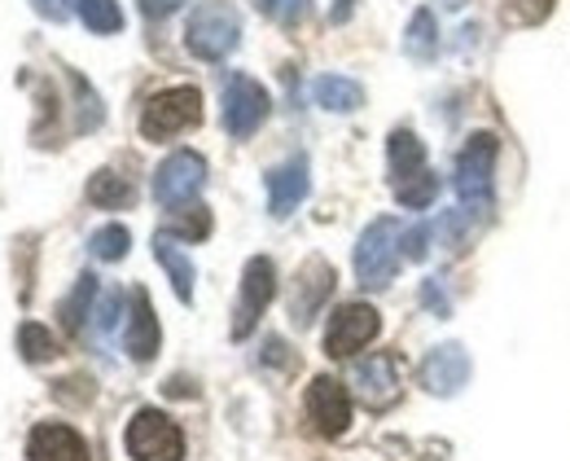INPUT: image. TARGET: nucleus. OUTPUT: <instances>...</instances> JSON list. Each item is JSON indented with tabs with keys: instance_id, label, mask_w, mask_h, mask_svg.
<instances>
[{
	"instance_id": "obj_16",
	"label": "nucleus",
	"mask_w": 570,
	"mask_h": 461,
	"mask_svg": "<svg viewBox=\"0 0 570 461\" xmlns=\"http://www.w3.org/2000/svg\"><path fill=\"white\" fill-rule=\"evenodd\" d=\"M158 343H163V334H158L154 304H149L145 291H132V316H128V330H124V347H128L132 361H141L145 365V361L158 356Z\"/></svg>"
},
{
	"instance_id": "obj_1",
	"label": "nucleus",
	"mask_w": 570,
	"mask_h": 461,
	"mask_svg": "<svg viewBox=\"0 0 570 461\" xmlns=\"http://www.w3.org/2000/svg\"><path fill=\"white\" fill-rule=\"evenodd\" d=\"M185 45L194 58L203 62H224L237 45H242V18L228 0H203L194 13H189V27H185Z\"/></svg>"
},
{
	"instance_id": "obj_11",
	"label": "nucleus",
	"mask_w": 570,
	"mask_h": 461,
	"mask_svg": "<svg viewBox=\"0 0 570 461\" xmlns=\"http://www.w3.org/2000/svg\"><path fill=\"white\" fill-rule=\"evenodd\" d=\"M334 295V268L325 259H307L294 277V295H289V316L294 325H312L325 300Z\"/></svg>"
},
{
	"instance_id": "obj_24",
	"label": "nucleus",
	"mask_w": 570,
	"mask_h": 461,
	"mask_svg": "<svg viewBox=\"0 0 570 461\" xmlns=\"http://www.w3.org/2000/svg\"><path fill=\"white\" fill-rule=\"evenodd\" d=\"M18 352H22V361L40 365V361H53V356H58V339H53L45 325L27 321V325L18 330Z\"/></svg>"
},
{
	"instance_id": "obj_25",
	"label": "nucleus",
	"mask_w": 570,
	"mask_h": 461,
	"mask_svg": "<svg viewBox=\"0 0 570 461\" xmlns=\"http://www.w3.org/2000/svg\"><path fill=\"white\" fill-rule=\"evenodd\" d=\"M395 198L409 207V212H426L430 203L439 198V176L434 171H417V176H409L404 185H395Z\"/></svg>"
},
{
	"instance_id": "obj_35",
	"label": "nucleus",
	"mask_w": 570,
	"mask_h": 461,
	"mask_svg": "<svg viewBox=\"0 0 570 461\" xmlns=\"http://www.w3.org/2000/svg\"><path fill=\"white\" fill-rule=\"evenodd\" d=\"M443 4H448V9H456V4H461V0H443Z\"/></svg>"
},
{
	"instance_id": "obj_15",
	"label": "nucleus",
	"mask_w": 570,
	"mask_h": 461,
	"mask_svg": "<svg viewBox=\"0 0 570 461\" xmlns=\"http://www.w3.org/2000/svg\"><path fill=\"white\" fill-rule=\"evenodd\" d=\"M27 461H88V444L62 422H40L27 440Z\"/></svg>"
},
{
	"instance_id": "obj_3",
	"label": "nucleus",
	"mask_w": 570,
	"mask_h": 461,
	"mask_svg": "<svg viewBox=\"0 0 570 461\" xmlns=\"http://www.w3.org/2000/svg\"><path fill=\"white\" fill-rule=\"evenodd\" d=\"M492 176H497V137L479 133V137H470V146L456 158V194H461V207L470 216L492 212Z\"/></svg>"
},
{
	"instance_id": "obj_6",
	"label": "nucleus",
	"mask_w": 570,
	"mask_h": 461,
	"mask_svg": "<svg viewBox=\"0 0 570 461\" xmlns=\"http://www.w3.org/2000/svg\"><path fill=\"white\" fill-rule=\"evenodd\" d=\"M128 453H132V461H180L185 458V435L167 413L141 409L128 422Z\"/></svg>"
},
{
	"instance_id": "obj_19",
	"label": "nucleus",
	"mask_w": 570,
	"mask_h": 461,
	"mask_svg": "<svg viewBox=\"0 0 570 461\" xmlns=\"http://www.w3.org/2000/svg\"><path fill=\"white\" fill-rule=\"evenodd\" d=\"M386 154H391V180H395V185H404L409 176L426 171V146H422V141H417L409 128L391 133V141H386Z\"/></svg>"
},
{
	"instance_id": "obj_9",
	"label": "nucleus",
	"mask_w": 570,
	"mask_h": 461,
	"mask_svg": "<svg viewBox=\"0 0 570 461\" xmlns=\"http://www.w3.org/2000/svg\"><path fill=\"white\" fill-rule=\"evenodd\" d=\"M377 330H382L377 307L343 304L334 316H330V330H325V352H330L334 361H347V356H356L360 347H368V343L377 339Z\"/></svg>"
},
{
	"instance_id": "obj_7",
	"label": "nucleus",
	"mask_w": 570,
	"mask_h": 461,
	"mask_svg": "<svg viewBox=\"0 0 570 461\" xmlns=\"http://www.w3.org/2000/svg\"><path fill=\"white\" fill-rule=\"evenodd\" d=\"M273 295H277V268H273V259L268 255L246 259V268H242V295H237V307H233V339H250V330L268 312Z\"/></svg>"
},
{
	"instance_id": "obj_10",
	"label": "nucleus",
	"mask_w": 570,
	"mask_h": 461,
	"mask_svg": "<svg viewBox=\"0 0 570 461\" xmlns=\"http://www.w3.org/2000/svg\"><path fill=\"white\" fill-rule=\"evenodd\" d=\"M307 418L316 422L321 435L338 440L352 426V395H347V386L338 383V379H330V374L312 379V386H307Z\"/></svg>"
},
{
	"instance_id": "obj_27",
	"label": "nucleus",
	"mask_w": 570,
	"mask_h": 461,
	"mask_svg": "<svg viewBox=\"0 0 570 461\" xmlns=\"http://www.w3.org/2000/svg\"><path fill=\"white\" fill-rule=\"evenodd\" d=\"M171 237H189V242H203L212 233V212L207 207H189V216H176L171 220Z\"/></svg>"
},
{
	"instance_id": "obj_29",
	"label": "nucleus",
	"mask_w": 570,
	"mask_h": 461,
	"mask_svg": "<svg viewBox=\"0 0 570 461\" xmlns=\"http://www.w3.org/2000/svg\"><path fill=\"white\" fill-rule=\"evenodd\" d=\"M400 251H404V259L422 264L430 255V225H413V229L400 233Z\"/></svg>"
},
{
	"instance_id": "obj_22",
	"label": "nucleus",
	"mask_w": 570,
	"mask_h": 461,
	"mask_svg": "<svg viewBox=\"0 0 570 461\" xmlns=\"http://www.w3.org/2000/svg\"><path fill=\"white\" fill-rule=\"evenodd\" d=\"M92 295H97V277H79L75 282V291L62 300V307H58V316H62V330L67 334H79L83 330V316H88V307H92Z\"/></svg>"
},
{
	"instance_id": "obj_5",
	"label": "nucleus",
	"mask_w": 570,
	"mask_h": 461,
	"mask_svg": "<svg viewBox=\"0 0 570 461\" xmlns=\"http://www.w3.org/2000/svg\"><path fill=\"white\" fill-rule=\"evenodd\" d=\"M203 185H207V163H203V154H194V150L167 154V158L158 163V171H154V198H158V207H167V212L189 207V203L203 194Z\"/></svg>"
},
{
	"instance_id": "obj_2",
	"label": "nucleus",
	"mask_w": 570,
	"mask_h": 461,
	"mask_svg": "<svg viewBox=\"0 0 570 461\" xmlns=\"http://www.w3.org/2000/svg\"><path fill=\"white\" fill-rule=\"evenodd\" d=\"M203 124V92L198 88H167V92H154L141 110V137L145 141H171L189 128Z\"/></svg>"
},
{
	"instance_id": "obj_18",
	"label": "nucleus",
	"mask_w": 570,
	"mask_h": 461,
	"mask_svg": "<svg viewBox=\"0 0 570 461\" xmlns=\"http://www.w3.org/2000/svg\"><path fill=\"white\" fill-rule=\"evenodd\" d=\"M312 97H316V106H325L334 115H352L364 106V88L347 76H321L312 84Z\"/></svg>"
},
{
	"instance_id": "obj_20",
	"label": "nucleus",
	"mask_w": 570,
	"mask_h": 461,
	"mask_svg": "<svg viewBox=\"0 0 570 461\" xmlns=\"http://www.w3.org/2000/svg\"><path fill=\"white\" fill-rule=\"evenodd\" d=\"M88 203L92 207H106V212H119V207L132 203V180L119 176V171H97L88 180Z\"/></svg>"
},
{
	"instance_id": "obj_21",
	"label": "nucleus",
	"mask_w": 570,
	"mask_h": 461,
	"mask_svg": "<svg viewBox=\"0 0 570 461\" xmlns=\"http://www.w3.org/2000/svg\"><path fill=\"white\" fill-rule=\"evenodd\" d=\"M404 53H409L413 62H430V58L439 53V27H434V13H430V9H417V13H413V22H409V31H404Z\"/></svg>"
},
{
	"instance_id": "obj_12",
	"label": "nucleus",
	"mask_w": 570,
	"mask_h": 461,
	"mask_svg": "<svg viewBox=\"0 0 570 461\" xmlns=\"http://www.w3.org/2000/svg\"><path fill=\"white\" fill-rule=\"evenodd\" d=\"M470 383V352L461 343H443L422 361V386L430 395H456Z\"/></svg>"
},
{
	"instance_id": "obj_23",
	"label": "nucleus",
	"mask_w": 570,
	"mask_h": 461,
	"mask_svg": "<svg viewBox=\"0 0 570 461\" xmlns=\"http://www.w3.org/2000/svg\"><path fill=\"white\" fill-rule=\"evenodd\" d=\"M79 18L92 36H115L124 27V9L119 0H79Z\"/></svg>"
},
{
	"instance_id": "obj_14",
	"label": "nucleus",
	"mask_w": 570,
	"mask_h": 461,
	"mask_svg": "<svg viewBox=\"0 0 570 461\" xmlns=\"http://www.w3.org/2000/svg\"><path fill=\"white\" fill-rule=\"evenodd\" d=\"M312 189V176H307V158H289L282 167L268 171V212L285 220Z\"/></svg>"
},
{
	"instance_id": "obj_13",
	"label": "nucleus",
	"mask_w": 570,
	"mask_h": 461,
	"mask_svg": "<svg viewBox=\"0 0 570 461\" xmlns=\"http://www.w3.org/2000/svg\"><path fill=\"white\" fill-rule=\"evenodd\" d=\"M356 395L368 409H391L400 400V374L386 352H373L356 365Z\"/></svg>"
},
{
	"instance_id": "obj_26",
	"label": "nucleus",
	"mask_w": 570,
	"mask_h": 461,
	"mask_svg": "<svg viewBox=\"0 0 570 461\" xmlns=\"http://www.w3.org/2000/svg\"><path fill=\"white\" fill-rule=\"evenodd\" d=\"M128 246H132V233L124 229V225H106V229H97L92 237H88L92 259H106V264L124 259V255H128Z\"/></svg>"
},
{
	"instance_id": "obj_31",
	"label": "nucleus",
	"mask_w": 570,
	"mask_h": 461,
	"mask_svg": "<svg viewBox=\"0 0 570 461\" xmlns=\"http://www.w3.org/2000/svg\"><path fill=\"white\" fill-rule=\"evenodd\" d=\"M119 307H124V295H119V291H110V295L101 300V307H97V330H101V334H110V330L119 325Z\"/></svg>"
},
{
	"instance_id": "obj_17",
	"label": "nucleus",
	"mask_w": 570,
	"mask_h": 461,
	"mask_svg": "<svg viewBox=\"0 0 570 461\" xmlns=\"http://www.w3.org/2000/svg\"><path fill=\"white\" fill-rule=\"evenodd\" d=\"M154 259L167 268L176 300H180V304H194V259L180 251V242H176L171 233H158V237H154Z\"/></svg>"
},
{
	"instance_id": "obj_4",
	"label": "nucleus",
	"mask_w": 570,
	"mask_h": 461,
	"mask_svg": "<svg viewBox=\"0 0 570 461\" xmlns=\"http://www.w3.org/2000/svg\"><path fill=\"white\" fill-rule=\"evenodd\" d=\"M400 225L391 216L373 220L368 229L360 233L356 242V277L364 291H382L395 282V268H400Z\"/></svg>"
},
{
	"instance_id": "obj_34",
	"label": "nucleus",
	"mask_w": 570,
	"mask_h": 461,
	"mask_svg": "<svg viewBox=\"0 0 570 461\" xmlns=\"http://www.w3.org/2000/svg\"><path fill=\"white\" fill-rule=\"evenodd\" d=\"M426 304L434 307L439 316L448 312V295H439V282H434V277H430V282H426Z\"/></svg>"
},
{
	"instance_id": "obj_28",
	"label": "nucleus",
	"mask_w": 570,
	"mask_h": 461,
	"mask_svg": "<svg viewBox=\"0 0 570 461\" xmlns=\"http://www.w3.org/2000/svg\"><path fill=\"white\" fill-rule=\"evenodd\" d=\"M259 9L282 27H298L312 13V0H259Z\"/></svg>"
},
{
	"instance_id": "obj_33",
	"label": "nucleus",
	"mask_w": 570,
	"mask_h": 461,
	"mask_svg": "<svg viewBox=\"0 0 570 461\" xmlns=\"http://www.w3.org/2000/svg\"><path fill=\"white\" fill-rule=\"evenodd\" d=\"M180 4H185V0H141V13H145V18H154V22H158V18L176 13Z\"/></svg>"
},
{
	"instance_id": "obj_8",
	"label": "nucleus",
	"mask_w": 570,
	"mask_h": 461,
	"mask_svg": "<svg viewBox=\"0 0 570 461\" xmlns=\"http://www.w3.org/2000/svg\"><path fill=\"white\" fill-rule=\"evenodd\" d=\"M268 88L250 76H233L224 84V128L233 141H246L259 133V124L268 119Z\"/></svg>"
},
{
	"instance_id": "obj_32",
	"label": "nucleus",
	"mask_w": 570,
	"mask_h": 461,
	"mask_svg": "<svg viewBox=\"0 0 570 461\" xmlns=\"http://www.w3.org/2000/svg\"><path fill=\"white\" fill-rule=\"evenodd\" d=\"M553 4H558V0H513V13H518L522 22H544V18L553 13Z\"/></svg>"
},
{
	"instance_id": "obj_30",
	"label": "nucleus",
	"mask_w": 570,
	"mask_h": 461,
	"mask_svg": "<svg viewBox=\"0 0 570 461\" xmlns=\"http://www.w3.org/2000/svg\"><path fill=\"white\" fill-rule=\"evenodd\" d=\"M31 9L40 18H49V22H67L75 9H79V0H31Z\"/></svg>"
}]
</instances>
